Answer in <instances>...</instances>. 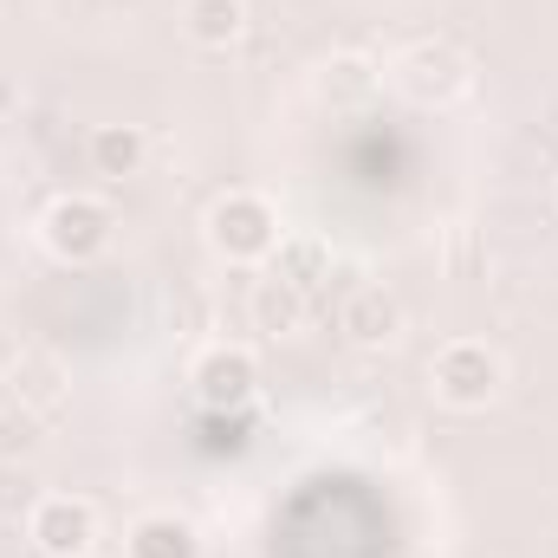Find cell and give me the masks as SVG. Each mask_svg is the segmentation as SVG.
Instances as JSON below:
<instances>
[{
    "label": "cell",
    "instance_id": "obj_1",
    "mask_svg": "<svg viewBox=\"0 0 558 558\" xmlns=\"http://www.w3.org/2000/svg\"><path fill=\"white\" fill-rule=\"evenodd\" d=\"M39 539L52 546V553H85V539H92V513L85 507H52L46 520H39Z\"/></svg>",
    "mask_w": 558,
    "mask_h": 558
},
{
    "label": "cell",
    "instance_id": "obj_2",
    "mask_svg": "<svg viewBox=\"0 0 558 558\" xmlns=\"http://www.w3.org/2000/svg\"><path fill=\"white\" fill-rule=\"evenodd\" d=\"M234 33V0H202V39Z\"/></svg>",
    "mask_w": 558,
    "mask_h": 558
}]
</instances>
